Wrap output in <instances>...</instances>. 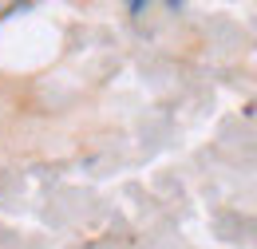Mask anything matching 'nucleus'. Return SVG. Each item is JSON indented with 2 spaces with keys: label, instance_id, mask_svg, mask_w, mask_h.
Wrapping results in <instances>:
<instances>
[]
</instances>
